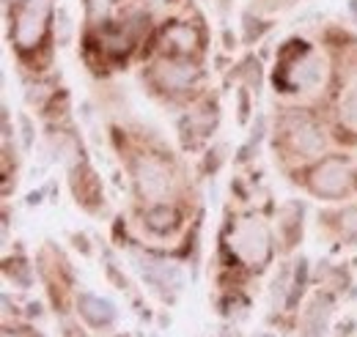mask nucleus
Returning a JSON list of instances; mask_svg holds the SVG:
<instances>
[{"instance_id":"obj_4","label":"nucleus","mask_w":357,"mask_h":337,"mask_svg":"<svg viewBox=\"0 0 357 337\" xmlns=\"http://www.w3.org/2000/svg\"><path fill=\"white\" fill-rule=\"evenodd\" d=\"M283 80L291 91L313 88V85H319L324 80V61L313 49H303L300 58H294L291 66L283 72Z\"/></svg>"},{"instance_id":"obj_18","label":"nucleus","mask_w":357,"mask_h":337,"mask_svg":"<svg viewBox=\"0 0 357 337\" xmlns=\"http://www.w3.org/2000/svg\"><path fill=\"white\" fill-rule=\"evenodd\" d=\"M157 3H162V0H157Z\"/></svg>"},{"instance_id":"obj_15","label":"nucleus","mask_w":357,"mask_h":337,"mask_svg":"<svg viewBox=\"0 0 357 337\" xmlns=\"http://www.w3.org/2000/svg\"><path fill=\"white\" fill-rule=\"evenodd\" d=\"M286 283H289V272H283V274H280V280H275V283H272V301H275V304H283L286 291H289V288H286Z\"/></svg>"},{"instance_id":"obj_13","label":"nucleus","mask_w":357,"mask_h":337,"mask_svg":"<svg viewBox=\"0 0 357 337\" xmlns=\"http://www.w3.org/2000/svg\"><path fill=\"white\" fill-rule=\"evenodd\" d=\"M341 116H344L347 124L357 127V85L349 88V93L344 96V102H341Z\"/></svg>"},{"instance_id":"obj_6","label":"nucleus","mask_w":357,"mask_h":337,"mask_svg":"<svg viewBox=\"0 0 357 337\" xmlns=\"http://www.w3.org/2000/svg\"><path fill=\"white\" fill-rule=\"evenodd\" d=\"M286 134H289L291 148L300 151V154H305V157H313V154L321 151V143H324L321 129L316 127L311 118H305V116L289 118L286 121Z\"/></svg>"},{"instance_id":"obj_5","label":"nucleus","mask_w":357,"mask_h":337,"mask_svg":"<svg viewBox=\"0 0 357 337\" xmlns=\"http://www.w3.org/2000/svg\"><path fill=\"white\" fill-rule=\"evenodd\" d=\"M135 181H137L140 195L151 198V201H160L168 192V187H171L168 170L162 168L157 159H140L137 168H135Z\"/></svg>"},{"instance_id":"obj_2","label":"nucleus","mask_w":357,"mask_h":337,"mask_svg":"<svg viewBox=\"0 0 357 337\" xmlns=\"http://www.w3.org/2000/svg\"><path fill=\"white\" fill-rule=\"evenodd\" d=\"M47 11H50L47 0H25L22 3V11L17 17V31H14V39L22 49H31L39 44L47 25Z\"/></svg>"},{"instance_id":"obj_17","label":"nucleus","mask_w":357,"mask_h":337,"mask_svg":"<svg viewBox=\"0 0 357 337\" xmlns=\"http://www.w3.org/2000/svg\"><path fill=\"white\" fill-rule=\"evenodd\" d=\"M349 6H352V11H355V17H357V0H352V3H349Z\"/></svg>"},{"instance_id":"obj_3","label":"nucleus","mask_w":357,"mask_h":337,"mask_svg":"<svg viewBox=\"0 0 357 337\" xmlns=\"http://www.w3.org/2000/svg\"><path fill=\"white\" fill-rule=\"evenodd\" d=\"M311 187L321 198H341L349 189V168L341 159H324L313 170Z\"/></svg>"},{"instance_id":"obj_8","label":"nucleus","mask_w":357,"mask_h":337,"mask_svg":"<svg viewBox=\"0 0 357 337\" xmlns=\"http://www.w3.org/2000/svg\"><path fill=\"white\" fill-rule=\"evenodd\" d=\"M80 315L89 321L91 327H107V324H113V318H116V307H113L107 299L83 294L80 296Z\"/></svg>"},{"instance_id":"obj_16","label":"nucleus","mask_w":357,"mask_h":337,"mask_svg":"<svg viewBox=\"0 0 357 337\" xmlns=\"http://www.w3.org/2000/svg\"><path fill=\"white\" fill-rule=\"evenodd\" d=\"M89 3V11H91V17H102L105 14V8H107V3L110 0H86Z\"/></svg>"},{"instance_id":"obj_1","label":"nucleus","mask_w":357,"mask_h":337,"mask_svg":"<svg viewBox=\"0 0 357 337\" xmlns=\"http://www.w3.org/2000/svg\"><path fill=\"white\" fill-rule=\"evenodd\" d=\"M231 244H234V253L239 255L245 263H250V266H261L269 258V233L259 219L242 222L236 228Z\"/></svg>"},{"instance_id":"obj_14","label":"nucleus","mask_w":357,"mask_h":337,"mask_svg":"<svg viewBox=\"0 0 357 337\" xmlns=\"http://www.w3.org/2000/svg\"><path fill=\"white\" fill-rule=\"evenodd\" d=\"M341 228L347 236H357V206H349L341 214Z\"/></svg>"},{"instance_id":"obj_11","label":"nucleus","mask_w":357,"mask_h":337,"mask_svg":"<svg viewBox=\"0 0 357 337\" xmlns=\"http://www.w3.org/2000/svg\"><path fill=\"white\" fill-rule=\"evenodd\" d=\"M162 39H165V44H171L174 49H178V52H187V49H192L198 44V36H195V31L190 25H171Z\"/></svg>"},{"instance_id":"obj_9","label":"nucleus","mask_w":357,"mask_h":337,"mask_svg":"<svg viewBox=\"0 0 357 337\" xmlns=\"http://www.w3.org/2000/svg\"><path fill=\"white\" fill-rule=\"evenodd\" d=\"M195 69L187 66V63H160L157 66V77L165 88H174V91H181L195 80Z\"/></svg>"},{"instance_id":"obj_7","label":"nucleus","mask_w":357,"mask_h":337,"mask_svg":"<svg viewBox=\"0 0 357 337\" xmlns=\"http://www.w3.org/2000/svg\"><path fill=\"white\" fill-rule=\"evenodd\" d=\"M137 272L151 283V285H160V288H174L178 291L184 285V277L178 272L174 263H162V260H137Z\"/></svg>"},{"instance_id":"obj_12","label":"nucleus","mask_w":357,"mask_h":337,"mask_svg":"<svg viewBox=\"0 0 357 337\" xmlns=\"http://www.w3.org/2000/svg\"><path fill=\"white\" fill-rule=\"evenodd\" d=\"M146 222H149L151 230L168 233V230L174 228V222H176V214L168 209V206H154V209L146 214Z\"/></svg>"},{"instance_id":"obj_10","label":"nucleus","mask_w":357,"mask_h":337,"mask_svg":"<svg viewBox=\"0 0 357 337\" xmlns=\"http://www.w3.org/2000/svg\"><path fill=\"white\" fill-rule=\"evenodd\" d=\"M330 301L327 299H316L311 304V310H308V315H305V332L303 337H324V327H327V315H330Z\"/></svg>"}]
</instances>
